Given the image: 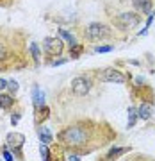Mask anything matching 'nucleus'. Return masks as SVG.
<instances>
[{
  "mask_svg": "<svg viewBox=\"0 0 155 161\" xmlns=\"http://www.w3.org/2000/svg\"><path fill=\"white\" fill-rule=\"evenodd\" d=\"M95 52H96V54H103V52H112V47H111V45H105V47H96V48H95Z\"/></svg>",
  "mask_w": 155,
  "mask_h": 161,
  "instance_id": "19",
  "label": "nucleus"
},
{
  "mask_svg": "<svg viewBox=\"0 0 155 161\" xmlns=\"http://www.w3.org/2000/svg\"><path fill=\"white\" fill-rule=\"evenodd\" d=\"M139 116H141L143 120H148L150 116H152V109H150L148 104H143V106L139 108Z\"/></svg>",
  "mask_w": 155,
  "mask_h": 161,
  "instance_id": "12",
  "label": "nucleus"
},
{
  "mask_svg": "<svg viewBox=\"0 0 155 161\" xmlns=\"http://www.w3.org/2000/svg\"><path fill=\"white\" fill-rule=\"evenodd\" d=\"M137 23H139V16L136 14V13H121L120 16H118V25L125 27V29L136 27Z\"/></svg>",
  "mask_w": 155,
  "mask_h": 161,
  "instance_id": "6",
  "label": "nucleus"
},
{
  "mask_svg": "<svg viewBox=\"0 0 155 161\" xmlns=\"http://www.w3.org/2000/svg\"><path fill=\"white\" fill-rule=\"evenodd\" d=\"M132 4L137 11L144 13V14H148L152 11V0H132Z\"/></svg>",
  "mask_w": 155,
  "mask_h": 161,
  "instance_id": "8",
  "label": "nucleus"
},
{
  "mask_svg": "<svg viewBox=\"0 0 155 161\" xmlns=\"http://www.w3.org/2000/svg\"><path fill=\"white\" fill-rule=\"evenodd\" d=\"M61 142H64L66 145H71V147H77V145H82L87 140V134L82 131L80 127H68L61 132Z\"/></svg>",
  "mask_w": 155,
  "mask_h": 161,
  "instance_id": "1",
  "label": "nucleus"
},
{
  "mask_svg": "<svg viewBox=\"0 0 155 161\" xmlns=\"http://www.w3.org/2000/svg\"><path fill=\"white\" fill-rule=\"evenodd\" d=\"M89 90H91V82L86 77H77L71 80V92L75 95H87Z\"/></svg>",
  "mask_w": 155,
  "mask_h": 161,
  "instance_id": "5",
  "label": "nucleus"
},
{
  "mask_svg": "<svg viewBox=\"0 0 155 161\" xmlns=\"http://www.w3.org/2000/svg\"><path fill=\"white\" fill-rule=\"evenodd\" d=\"M136 122H137V111L134 109V108H130V109H128V124H127V125L132 127Z\"/></svg>",
  "mask_w": 155,
  "mask_h": 161,
  "instance_id": "14",
  "label": "nucleus"
},
{
  "mask_svg": "<svg viewBox=\"0 0 155 161\" xmlns=\"http://www.w3.org/2000/svg\"><path fill=\"white\" fill-rule=\"evenodd\" d=\"M39 150H41V158H43V159H50V154H48V149H46V143H41Z\"/></svg>",
  "mask_w": 155,
  "mask_h": 161,
  "instance_id": "18",
  "label": "nucleus"
},
{
  "mask_svg": "<svg viewBox=\"0 0 155 161\" xmlns=\"http://www.w3.org/2000/svg\"><path fill=\"white\" fill-rule=\"evenodd\" d=\"M2 158H4V159H7V161H11V159H14V156L11 154V152H9V150H4V154H2Z\"/></svg>",
  "mask_w": 155,
  "mask_h": 161,
  "instance_id": "21",
  "label": "nucleus"
},
{
  "mask_svg": "<svg viewBox=\"0 0 155 161\" xmlns=\"http://www.w3.org/2000/svg\"><path fill=\"white\" fill-rule=\"evenodd\" d=\"M23 142H25L23 134H18V132H9V134H7V140H6V147H7V149H11V150H14V152H18V150H20V147L23 145Z\"/></svg>",
  "mask_w": 155,
  "mask_h": 161,
  "instance_id": "7",
  "label": "nucleus"
},
{
  "mask_svg": "<svg viewBox=\"0 0 155 161\" xmlns=\"http://www.w3.org/2000/svg\"><path fill=\"white\" fill-rule=\"evenodd\" d=\"M63 48L64 43L59 38H45V41H43V50L48 56H59V54H63Z\"/></svg>",
  "mask_w": 155,
  "mask_h": 161,
  "instance_id": "3",
  "label": "nucleus"
},
{
  "mask_svg": "<svg viewBox=\"0 0 155 161\" xmlns=\"http://www.w3.org/2000/svg\"><path fill=\"white\" fill-rule=\"evenodd\" d=\"M38 136H39L41 143H46V145L54 140V136H52V132H50L48 127H39V129H38Z\"/></svg>",
  "mask_w": 155,
  "mask_h": 161,
  "instance_id": "9",
  "label": "nucleus"
},
{
  "mask_svg": "<svg viewBox=\"0 0 155 161\" xmlns=\"http://www.w3.org/2000/svg\"><path fill=\"white\" fill-rule=\"evenodd\" d=\"M30 52H32V56H34L36 61H39V47L36 45V43H32V45H30Z\"/></svg>",
  "mask_w": 155,
  "mask_h": 161,
  "instance_id": "17",
  "label": "nucleus"
},
{
  "mask_svg": "<svg viewBox=\"0 0 155 161\" xmlns=\"http://www.w3.org/2000/svg\"><path fill=\"white\" fill-rule=\"evenodd\" d=\"M105 36H109V27L105 23H100V22H93L86 27V38L91 41H96V40H102Z\"/></svg>",
  "mask_w": 155,
  "mask_h": 161,
  "instance_id": "2",
  "label": "nucleus"
},
{
  "mask_svg": "<svg viewBox=\"0 0 155 161\" xmlns=\"http://www.w3.org/2000/svg\"><path fill=\"white\" fill-rule=\"evenodd\" d=\"M100 80L103 82H116V84H121V82H125V75L118 72L114 68H105L100 72Z\"/></svg>",
  "mask_w": 155,
  "mask_h": 161,
  "instance_id": "4",
  "label": "nucleus"
},
{
  "mask_svg": "<svg viewBox=\"0 0 155 161\" xmlns=\"http://www.w3.org/2000/svg\"><path fill=\"white\" fill-rule=\"evenodd\" d=\"M50 115V109H48V106H41V108H36V122H43L48 118Z\"/></svg>",
  "mask_w": 155,
  "mask_h": 161,
  "instance_id": "11",
  "label": "nucleus"
},
{
  "mask_svg": "<svg viewBox=\"0 0 155 161\" xmlns=\"http://www.w3.org/2000/svg\"><path fill=\"white\" fill-rule=\"evenodd\" d=\"M59 34L63 36V38H64V40H66V41H68L70 45H75V38H73V36H71V34H70L68 31H63V29H61V31H59Z\"/></svg>",
  "mask_w": 155,
  "mask_h": 161,
  "instance_id": "15",
  "label": "nucleus"
},
{
  "mask_svg": "<svg viewBox=\"0 0 155 161\" xmlns=\"http://www.w3.org/2000/svg\"><path fill=\"white\" fill-rule=\"evenodd\" d=\"M9 90H11L13 93L18 92V82H16V80H9Z\"/></svg>",
  "mask_w": 155,
  "mask_h": 161,
  "instance_id": "20",
  "label": "nucleus"
},
{
  "mask_svg": "<svg viewBox=\"0 0 155 161\" xmlns=\"http://www.w3.org/2000/svg\"><path fill=\"white\" fill-rule=\"evenodd\" d=\"M32 100H34V106H36V108L45 106V93L41 92L39 88H34V92H32Z\"/></svg>",
  "mask_w": 155,
  "mask_h": 161,
  "instance_id": "10",
  "label": "nucleus"
},
{
  "mask_svg": "<svg viewBox=\"0 0 155 161\" xmlns=\"http://www.w3.org/2000/svg\"><path fill=\"white\" fill-rule=\"evenodd\" d=\"M125 150H128V149H121V147H114V149L111 150L109 154H107V158H114V156H118V154H123V152H125Z\"/></svg>",
  "mask_w": 155,
  "mask_h": 161,
  "instance_id": "16",
  "label": "nucleus"
},
{
  "mask_svg": "<svg viewBox=\"0 0 155 161\" xmlns=\"http://www.w3.org/2000/svg\"><path fill=\"white\" fill-rule=\"evenodd\" d=\"M18 120H20V115H18V113H14V115L11 116V124H13V125H16Z\"/></svg>",
  "mask_w": 155,
  "mask_h": 161,
  "instance_id": "22",
  "label": "nucleus"
},
{
  "mask_svg": "<svg viewBox=\"0 0 155 161\" xmlns=\"http://www.w3.org/2000/svg\"><path fill=\"white\" fill-rule=\"evenodd\" d=\"M0 102H2V108H4V109H9V108L13 106V98L9 97V95H6V93H2Z\"/></svg>",
  "mask_w": 155,
  "mask_h": 161,
  "instance_id": "13",
  "label": "nucleus"
},
{
  "mask_svg": "<svg viewBox=\"0 0 155 161\" xmlns=\"http://www.w3.org/2000/svg\"><path fill=\"white\" fill-rule=\"evenodd\" d=\"M64 63H66V59H57V61H54L52 64L54 66H59V64H64Z\"/></svg>",
  "mask_w": 155,
  "mask_h": 161,
  "instance_id": "23",
  "label": "nucleus"
}]
</instances>
